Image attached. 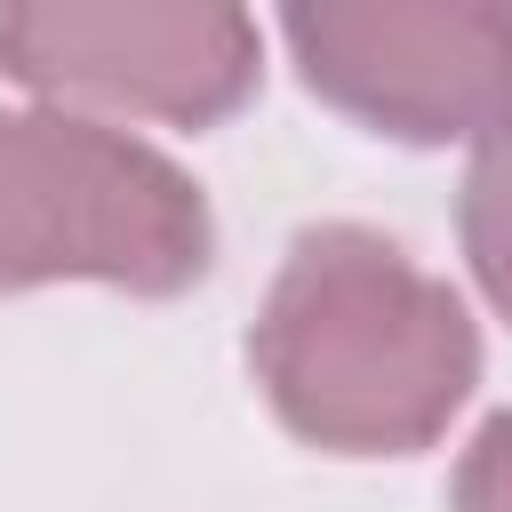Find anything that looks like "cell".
Segmentation results:
<instances>
[{
    "label": "cell",
    "mask_w": 512,
    "mask_h": 512,
    "mask_svg": "<svg viewBox=\"0 0 512 512\" xmlns=\"http://www.w3.org/2000/svg\"><path fill=\"white\" fill-rule=\"evenodd\" d=\"M456 224H464V256H472L488 304L512 320V120L480 136V152H472V168H464V208H456Z\"/></svg>",
    "instance_id": "cell-5"
},
{
    "label": "cell",
    "mask_w": 512,
    "mask_h": 512,
    "mask_svg": "<svg viewBox=\"0 0 512 512\" xmlns=\"http://www.w3.org/2000/svg\"><path fill=\"white\" fill-rule=\"evenodd\" d=\"M272 416L328 456H416L480 384V328L448 280L368 224H304L248 336Z\"/></svg>",
    "instance_id": "cell-1"
},
{
    "label": "cell",
    "mask_w": 512,
    "mask_h": 512,
    "mask_svg": "<svg viewBox=\"0 0 512 512\" xmlns=\"http://www.w3.org/2000/svg\"><path fill=\"white\" fill-rule=\"evenodd\" d=\"M208 256V200L168 152L56 104L0 112V296L40 280L176 296L208 272Z\"/></svg>",
    "instance_id": "cell-2"
},
{
    "label": "cell",
    "mask_w": 512,
    "mask_h": 512,
    "mask_svg": "<svg viewBox=\"0 0 512 512\" xmlns=\"http://www.w3.org/2000/svg\"><path fill=\"white\" fill-rule=\"evenodd\" d=\"M280 32L304 88L376 136L448 144L512 120V8L496 0H320Z\"/></svg>",
    "instance_id": "cell-3"
},
{
    "label": "cell",
    "mask_w": 512,
    "mask_h": 512,
    "mask_svg": "<svg viewBox=\"0 0 512 512\" xmlns=\"http://www.w3.org/2000/svg\"><path fill=\"white\" fill-rule=\"evenodd\" d=\"M0 72L56 112H144L200 128L256 88V24L224 0H16L0 8Z\"/></svg>",
    "instance_id": "cell-4"
},
{
    "label": "cell",
    "mask_w": 512,
    "mask_h": 512,
    "mask_svg": "<svg viewBox=\"0 0 512 512\" xmlns=\"http://www.w3.org/2000/svg\"><path fill=\"white\" fill-rule=\"evenodd\" d=\"M456 512H512V408H496L464 464H456Z\"/></svg>",
    "instance_id": "cell-6"
}]
</instances>
